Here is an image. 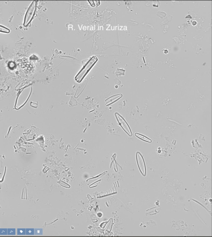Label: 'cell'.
<instances>
[{
	"label": "cell",
	"mask_w": 212,
	"mask_h": 237,
	"mask_svg": "<svg viewBox=\"0 0 212 237\" xmlns=\"http://www.w3.org/2000/svg\"><path fill=\"white\" fill-rule=\"evenodd\" d=\"M115 115L119 125L121 126L124 131H125L129 136H131L133 135L132 132L128 124L127 123L126 121H125L123 117L121 116V115H119V114L116 113V114H115Z\"/></svg>",
	"instance_id": "obj_3"
},
{
	"label": "cell",
	"mask_w": 212,
	"mask_h": 237,
	"mask_svg": "<svg viewBox=\"0 0 212 237\" xmlns=\"http://www.w3.org/2000/svg\"><path fill=\"white\" fill-rule=\"evenodd\" d=\"M156 3H155V2H154L153 4V6H155V7H158V6H159V5H160V2L156 1Z\"/></svg>",
	"instance_id": "obj_8"
},
{
	"label": "cell",
	"mask_w": 212,
	"mask_h": 237,
	"mask_svg": "<svg viewBox=\"0 0 212 237\" xmlns=\"http://www.w3.org/2000/svg\"><path fill=\"white\" fill-rule=\"evenodd\" d=\"M135 136L137 137L138 138L140 139H141V140H143V141L147 142H152V140H151L149 138H148L147 137L145 136H144V135H142V134L136 133H135Z\"/></svg>",
	"instance_id": "obj_6"
},
{
	"label": "cell",
	"mask_w": 212,
	"mask_h": 237,
	"mask_svg": "<svg viewBox=\"0 0 212 237\" xmlns=\"http://www.w3.org/2000/svg\"><path fill=\"white\" fill-rule=\"evenodd\" d=\"M136 157L137 165L140 172L142 175L145 176L146 174V169L144 157L139 152L136 153Z\"/></svg>",
	"instance_id": "obj_4"
},
{
	"label": "cell",
	"mask_w": 212,
	"mask_h": 237,
	"mask_svg": "<svg viewBox=\"0 0 212 237\" xmlns=\"http://www.w3.org/2000/svg\"><path fill=\"white\" fill-rule=\"evenodd\" d=\"M36 10V1H33L28 8L24 18V25L27 26L30 24L34 16Z\"/></svg>",
	"instance_id": "obj_2"
},
{
	"label": "cell",
	"mask_w": 212,
	"mask_h": 237,
	"mask_svg": "<svg viewBox=\"0 0 212 237\" xmlns=\"http://www.w3.org/2000/svg\"><path fill=\"white\" fill-rule=\"evenodd\" d=\"M115 189V188H113L110 190L108 191H106V192L101 193L97 194V197H100L102 196H106V195H110V194L114 193L115 191H116Z\"/></svg>",
	"instance_id": "obj_5"
},
{
	"label": "cell",
	"mask_w": 212,
	"mask_h": 237,
	"mask_svg": "<svg viewBox=\"0 0 212 237\" xmlns=\"http://www.w3.org/2000/svg\"><path fill=\"white\" fill-rule=\"evenodd\" d=\"M0 32L9 33L10 32V30L8 28H6V27H4L3 25H0Z\"/></svg>",
	"instance_id": "obj_7"
},
{
	"label": "cell",
	"mask_w": 212,
	"mask_h": 237,
	"mask_svg": "<svg viewBox=\"0 0 212 237\" xmlns=\"http://www.w3.org/2000/svg\"><path fill=\"white\" fill-rule=\"evenodd\" d=\"M98 60V58L95 56H93V57L90 59L89 61L83 67V68L81 70V71L77 74V76L75 77L76 81L78 82H81L82 81L84 77L86 75L87 73L89 72V71L91 69L92 67L96 64Z\"/></svg>",
	"instance_id": "obj_1"
}]
</instances>
